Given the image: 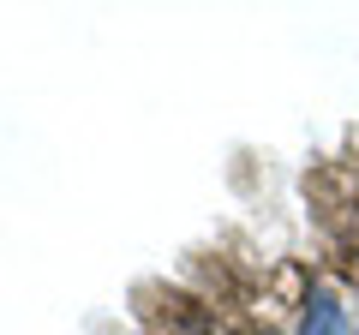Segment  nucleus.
<instances>
[{"instance_id":"1","label":"nucleus","mask_w":359,"mask_h":335,"mask_svg":"<svg viewBox=\"0 0 359 335\" xmlns=\"http://www.w3.org/2000/svg\"><path fill=\"white\" fill-rule=\"evenodd\" d=\"M299 335H347V311L335 294H306V306H299Z\"/></svg>"},{"instance_id":"2","label":"nucleus","mask_w":359,"mask_h":335,"mask_svg":"<svg viewBox=\"0 0 359 335\" xmlns=\"http://www.w3.org/2000/svg\"><path fill=\"white\" fill-rule=\"evenodd\" d=\"M252 335H282V329H252Z\"/></svg>"}]
</instances>
